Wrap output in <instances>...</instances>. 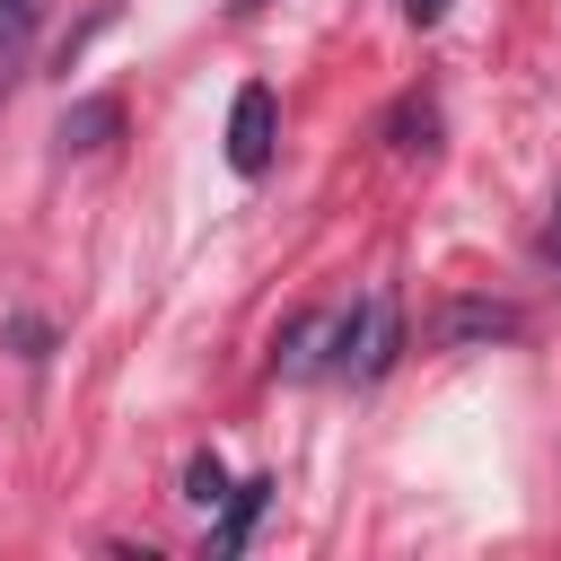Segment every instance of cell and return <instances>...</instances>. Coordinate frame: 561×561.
Returning a JSON list of instances; mask_svg holds the SVG:
<instances>
[{
	"label": "cell",
	"mask_w": 561,
	"mask_h": 561,
	"mask_svg": "<svg viewBox=\"0 0 561 561\" xmlns=\"http://www.w3.org/2000/svg\"><path fill=\"white\" fill-rule=\"evenodd\" d=\"M272 140H280V105H272L263 79H245L237 105H228V167L237 175H263L272 167Z\"/></svg>",
	"instance_id": "2"
},
{
	"label": "cell",
	"mask_w": 561,
	"mask_h": 561,
	"mask_svg": "<svg viewBox=\"0 0 561 561\" xmlns=\"http://www.w3.org/2000/svg\"><path fill=\"white\" fill-rule=\"evenodd\" d=\"M535 245H543V263L561 272V184H552V210H543V237H535Z\"/></svg>",
	"instance_id": "10"
},
{
	"label": "cell",
	"mask_w": 561,
	"mask_h": 561,
	"mask_svg": "<svg viewBox=\"0 0 561 561\" xmlns=\"http://www.w3.org/2000/svg\"><path fill=\"white\" fill-rule=\"evenodd\" d=\"M333 359V316H289L272 342V377H316Z\"/></svg>",
	"instance_id": "3"
},
{
	"label": "cell",
	"mask_w": 561,
	"mask_h": 561,
	"mask_svg": "<svg viewBox=\"0 0 561 561\" xmlns=\"http://www.w3.org/2000/svg\"><path fill=\"white\" fill-rule=\"evenodd\" d=\"M430 131H438V105H430V96H403V105H394V149H403V158H430V149H438Z\"/></svg>",
	"instance_id": "8"
},
{
	"label": "cell",
	"mask_w": 561,
	"mask_h": 561,
	"mask_svg": "<svg viewBox=\"0 0 561 561\" xmlns=\"http://www.w3.org/2000/svg\"><path fill=\"white\" fill-rule=\"evenodd\" d=\"M184 500H193V508H219V500H228V473H219V456H193V465H184Z\"/></svg>",
	"instance_id": "9"
},
{
	"label": "cell",
	"mask_w": 561,
	"mask_h": 561,
	"mask_svg": "<svg viewBox=\"0 0 561 561\" xmlns=\"http://www.w3.org/2000/svg\"><path fill=\"white\" fill-rule=\"evenodd\" d=\"M403 18H412V26H438V18H447V0H403Z\"/></svg>",
	"instance_id": "11"
},
{
	"label": "cell",
	"mask_w": 561,
	"mask_h": 561,
	"mask_svg": "<svg viewBox=\"0 0 561 561\" xmlns=\"http://www.w3.org/2000/svg\"><path fill=\"white\" fill-rule=\"evenodd\" d=\"M482 333L508 342V333H517V307H482V298H465V307L447 316V342H482Z\"/></svg>",
	"instance_id": "6"
},
{
	"label": "cell",
	"mask_w": 561,
	"mask_h": 561,
	"mask_svg": "<svg viewBox=\"0 0 561 561\" xmlns=\"http://www.w3.org/2000/svg\"><path fill=\"white\" fill-rule=\"evenodd\" d=\"M219 508H228V517L210 526V552H237V543L254 535V517H263V482H245V491H228Z\"/></svg>",
	"instance_id": "7"
},
{
	"label": "cell",
	"mask_w": 561,
	"mask_h": 561,
	"mask_svg": "<svg viewBox=\"0 0 561 561\" xmlns=\"http://www.w3.org/2000/svg\"><path fill=\"white\" fill-rule=\"evenodd\" d=\"M44 9H53V0H0V88H9V70L26 61V44H35Z\"/></svg>",
	"instance_id": "4"
},
{
	"label": "cell",
	"mask_w": 561,
	"mask_h": 561,
	"mask_svg": "<svg viewBox=\"0 0 561 561\" xmlns=\"http://www.w3.org/2000/svg\"><path fill=\"white\" fill-rule=\"evenodd\" d=\"M237 9H263V0H237Z\"/></svg>",
	"instance_id": "12"
},
{
	"label": "cell",
	"mask_w": 561,
	"mask_h": 561,
	"mask_svg": "<svg viewBox=\"0 0 561 561\" xmlns=\"http://www.w3.org/2000/svg\"><path fill=\"white\" fill-rule=\"evenodd\" d=\"M394 342H403V316H394V289H368L359 307H342L333 316V377H351V386H377L386 368H394Z\"/></svg>",
	"instance_id": "1"
},
{
	"label": "cell",
	"mask_w": 561,
	"mask_h": 561,
	"mask_svg": "<svg viewBox=\"0 0 561 561\" xmlns=\"http://www.w3.org/2000/svg\"><path fill=\"white\" fill-rule=\"evenodd\" d=\"M114 123H123V105H114V96H88V105H70V114H61V149H96Z\"/></svg>",
	"instance_id": "5"
}]
</instances>
